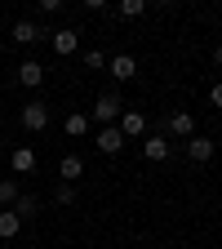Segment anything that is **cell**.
<instances>
[{"label":"cell","instance_id":"obj_18","mask_svg":"<svg viewBox=\"0 0 222 249\" xmlns=\"http://www.w3.org/2000/svg\"><path fill=\"white\" fill-rule=\"evenodd\" d=\"M53 200L58 205H76V182H58L53 187Z\"/></svg>","mask_w":222,"mask_h":249},{"label":"cell","instance_id":"obj_4","mask_svg":"<svg viewBox=\"0 0 222 249\" xmlns=\"http://www.w3.org/2000/svg\"><path fill=\"white\" fill-rule=\"evenodd\" d=\"M165 129H169L173 138H182V142H187V138H196V120L187 116V111H173V116L165 120Z\"/></svg>","mask_w":222,"mask_h":249},{"label":"cell","instance_id":"obj_19","mask_svg":"<svg viewBox=\"0 0 222 249\" xmlns=\"http://www.w3.org/2000/svg\"><path fill=\"white\" fill-rule=\"evenodd\" d=\"M120 14H124V18H142V14H147V0H124Z\"/></svg>","mask_w":222,"mask_h":249},{"label":"cell","instance_id":"obj_15","mask_svg":"<svg viewBox=\"0 0 222 249\" xmlns=\"http://www.w3.org/2000/svg\"><path fill=\"white\" fill-rule=\"evenodd\" d=\"M62 129H67V138H85V134H89V116L71 111L67 120H62Z\"/></svg>","mask_w":222,"mask_h":249},{"label":"cell","instance_id":"obj_9","mask_svg":"<svg viewBox=\"0 0 222 249\" xmlns=\"http://www.w3.org/2000/svg\"><path fill=\"white\" fill-rule=\"evenodd\" d=\"M80 174H85V160H80L76 151H67V156L58 160V178H62V182H76Z\"/></svg>","mask_w":222,"mask_h":249},{"label":"cell","instance_id":"obj_22","mask_svg":"<svg viewBox=\"0 0 222 249\" xmlns=\"http://www.w3.org/2000/svg\"><path fill=\"white\" fill-rule=\"evenodd\" d=\"M213 62H218V67H222V45H213Z\"/></svg>","mask_w":222,"mask_h":249},{"label":"cell","instance_id":"obj_13","mask_svg":"<svg viewBox=\"0 0 222 249\" xmlns=\"http://www.w3.org/2000/svg\"><path fill=\"white\" fill-rule=\"evenodd\" d=\"M18 231H22V218L14 209H0V240H14Z\"/></svg>","mask_w":222,"mask_h":249},{"label":"cell","instance_id":"obj_14","mask_svg":"<svg viewBox=\"0 0 222 249\" xmlns=\"http://www.w3.org/2000/svg\"><path fill=\"white\" fill-rule=\"evenodd\" d=\"M9 165H14V174H31V169H36V151H31V147H18L9 156Z\"/></svg>","mask_w":222,"mask_h":249},{"label":"cell","instance_id":"obj_3","mask_svg":"<svg viewBox=\"0 0 222 249\" xmlns=\"http://www.w3.org/2000/svg\"><path fill=\"white\" fill-rule=\"evenodd\" d=\"M49 45H53L58 58H71L76 45H80V31H76V27H62V31H53V36H49Z\"/></svg>","mask_w":222,"mask_h":249},{"label":"cell","instance_id":"obj_20","mask_svg":"<svg viewBox=\"0 0 222 249\" xmlns=\"http://www.w3.org/2000/svg\"><path fill=\"white\" fill-rule=\"evenodd\" d=\"M102 62H107V53H102V49H89V53H85V67H93V71H98Z\"/></svg>","mask_w":222,"mask_h":249},{"label":"cell","instance_id":"obj_6","mask_svg":"<svg viewBox=\"0 0 222 249\" xmlns=\"http://www.w3.org/2000/svg\"><path fill=\"white\" fill-rule=\"evenodd\" d=\"M142 156H147L151 165H160V160H169V138H165V134H151V138L142 142Z\"/></svg>","mask_w":222,"mask_h":249},{"label":"cell","instance_id":"obj_1","mask_svg":"<svg viewBox=\"0 0 222 249\" xmlns=\"http://www.w3.org/2000/svg\"><path fill=\"white\" fill-rule=\"evenodd\" d=\"M120 116H124V98H120L116 89H107L102 98L93 103V116H89V120H98L102 129H107V124H111V120H120Z\"/></svg>","mask_w":222,"mask_h":249},{"label":"cell","instance_id":"obj_7","mask_svg":"<svg viewBox=\"0 0 222 249\" xmlns=\"http://www.w3.org/2000/svg\"><path fill=\"white\" fill-rule=\"evenodd\" d=\"M187 156H191L196 165L213 160V138H205V134H196V138H187Z\"/></svg>","mask_w":222,"mask_h":249},{"label":"cell","instance_id":"obj_16","mask_svg":"<svg viewBox=\"0 0 222 249\" xmlns=\"http://www.w3.org/2000/svg\"><path fill=\"white\" fill-rule=\"evenodd\" d=\"M22 196V187L14 178H0V209H14V200Z\"/></svg>","mask_w":222,"mask_h":249},{"label":"cell","instance_id":"obj_2","mask_svg":"<svg viewBox=\"0 0 222 249\" xmlns=\"http://www.w3.org/2000/svg\"><path fill=\"white\" fill-rule=\"evenodd\" d=\"M18 120H22V129H31V134H40L45 124H49V107L36 98V103H27L22 111H18Z\"/></svg>","mask_w":222,"mask_h":249},{"label":"cell","instance_id":"obj_8","mask_svg":"<svg viewBox=\"0 0 222 249\" xmlns=\"http://www.w3.org/2000/svg\"><path fill=\"white\" fill-rule=\"evenodd\" d=\"M40 80H45V67L36 58H27L22 67H18V85H27V89H40Z\"/></svg>","mask_w":222,"mask_h":249},{"label":"cell","instance_id":"obj_21","mask_svg":"<svg viewBox=\"0 0 222 249\" xmlns=\"http://www.w3.org/2000/svg\"><path fill=\"white\" fill-rule=\"evenodd\" d=\"M209 103H213V107H222V80L213 85V93H209Z\"/></svg>","mask_w":222,"mask_h":249},{"label":"cell","instance_id":"obj_12","mask_svg":"<svg viewBox=\"0 0 222 249\" xmlns=\"http://www.w3.org/2000/svg\"><path fill=\"white\" fill-rule=\"evenodd\" d=\"M14 40H18V45H36V40H45V31H40L36 22L22 18V22H14Z\"/></svg>","mask_w":222,"mask_h":249},{"label":"cell","instance_id":"obj_17","mask_svg":"<svg viewBox=\"0 0 222 249\" xmlns=\"http://www.w3.org/2000/svg\"><path fill=\"white\" fill-rule=\"evenodd\" d=\"M14 213L22 218V223H27V218H36V213H40V205H36V196H27V192H22V196L14 200Z\"/></svg>","mask_w":222,"mask_h":249},{"label":"cell","instance_id":"obj_10","mask_svg":"<svg viewBox=\"0 0 222 249\" xmlns=\"http://www.w3.org/2000/svg\"><path fill=\"white\" fill-rule=\"evenodd\" d=\"M142 129H147V116H142V111H124V116H120V134H124V142L138 138Z\"/></svg>","mask_w":222,"mask_h":249},{"label":"cell","instance_id":"obj_5","mask_svg":"<svg viewBox=\"0 0 222 249\" xmlns=\"http://www.w3.org/2000/svg\"><path fill=\"white\" fill-rule=\"evenodd\" d=\"M93 142H98V151H102V156H116V151L124 147V134H120V124H107V129L93 138Z\"/></svg>","mask_w":222,"mask_h":249},{"label":"cell","instance_id":"obj_11","mask_svg":"<svg viewBox=\"0 0 222 249\" xmlns=\"http://www.w3.org/2000/svg\"><path fill=\"white\" fill-rule=\"evenodd\" d=\"M111 76H116V80H134V76H138L134 53H116V58H111Z\"/></svg>","mask_w":222,"mask_h":249}]
</instances>
